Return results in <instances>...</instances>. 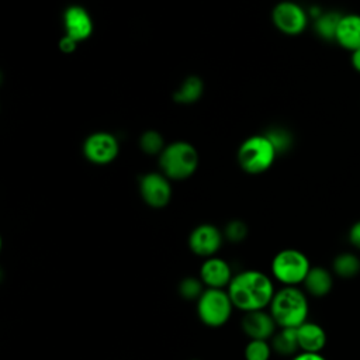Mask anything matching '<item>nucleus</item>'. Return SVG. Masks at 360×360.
Here are the masks:
<instances>
[{
    "mask_svg": "<svg viewBox=\"0 0 360 360\" xmlns=\"http://www.w3.org/2000/svg\"><path fill=\"white\" fill-rule=\"evenodd\" d=\"M205 285L200 277H184L179 284V294L184 300H198L204 292Z\"/></svg>",
    "mask_w": 360,
    "mask_h": 360,
    "instance_id": "5701e85b",
    "label": "nucleus"
},
{
    "mask_svg": "<svg viewBox=\"0 0 360 360\" xmlns=\"http://www.w3.org/2000/svg\"><path fill=\"white\" fill-rule=\"evenodd\" d=\"M222 239L224 235L215 225L201 224L191 231L188 236V248L195 256L208 259L215 256L221 249Z\"/></svg>",
    "mask_w": 360,
    "mask_h": 360,
    "instance_id": "1a4fd4ad",
    "label": "nucleus"
},
{
    "mask_svg": "<svg viewBox=\"0 0 360 360\" xmlns=\"http://www.w3.org/2000/svg\"><path fill=\"white\" fill-rule=\"evenodd\" d=\"M139 193L142 200L152 208H163L172 197L169 179L163 173H146L139 180Z\"/></svg>",
    "mask_w": 360,
    "mask_h": 360,
    "instance_id": "6e6552de",
    "label": "nucleus"
},
{
    "mask_svg": "<svg viewBox=\"0 0 360 360\" xmlns=\"http://www.w3.org/2000/svg\"><path fill=\"white\" fill-rule=\"evenodd\" d=\"M63 25L66 35L76 42L90 37L93 31V21L90 14L82 6H70L63 14Z\"/></svg>",
    "mask_w": 360,
    "mask_h": 360,
    "instance_id": "ddd939ff",
    "label": "nucleus"
},
{
    "mask_svg": "<svg viewBox=\"0 0 360 360\" xmlns=\"http://www.w3.org/2000/svg\"><path fill=\"white\" fill-rule=\"evenodd\" d=\"M240 326L243 333L249 339L257 340H270L274 336L276 329L278 328L271 314L266 309L243 314Z\"/></svg>",
    "mask_w": 360,
    "mask_h": 360,
    "instance_id": "9b49d317",
    "label": "nucleus"
},
{
    "mask_svg": "<svg viewBox=\"0 0 360 360\" xmlns=\"http://www.w3.org/2000/svg\"><path fill=\"white\" fill-rule=\"evenodd\" d=\"M340 18H342V14H339L336 11H326V13L319 14L316 17L315 25H314L316 34L323 39L335 41V35H336V30H338Z\"/></svg>",
    "mask_w": 360,
    "mask_h": 360,
    "instance_id": "aec40b11",
    "label": "nucleus"
},
{
    "mask_svg": "<svg viewBox=\"0 0 360 360\" xmlns=\"http://www.w3.org/2000/svg\"><path fill=\"white\" fill-rule=\"evenodd\" d=\"M350 62H352V66L354 68V70H357L360 73V48L352 52Z\"/></svg>",
    "mask_w": 360,
    "mask_h": 360,
    "instance_id": "c85d7f7f",
    "label": "nucleus"
},
{
    "mask_svg": "<svg viewBox=\"0 0 360 360\" xmlns=\"http://www.w3.org/2000/svg\"><path fill=\"white\" fill-rule=\"evenodd\" d=\"M276 155L277 150L267 135H253L240 145L238 163L246 173L259 174L271 166Z\"/></svg>",
    "mask_w": 360,
    "mask_h": 360,
    "instance_id": "423d86ee",
    "label": "nucleus"
},
{
    "mask_svg": "<svg viewBox=\"0 0 360 360\" xmlns=\"http://www.w3.org/2000/svg\"><path fill=\"white\" fill-rule=\"evenodd\" d=\"M198 319L208 328H221L228 323L235 309L226 290L205 288L197 300Z\"/></svg>",
    "mask_w": 360,
    "mask_h": 360,
    "instance_id": "39448f33",
    "label": "nucleus"
},
{
    "mask_svg": "<svg viewBox=\"0 0 360 360\" xmlns=\"http://www.w3.org/2000/svg\"><path fill=\"white\" fill-rule=\"evenodd\" d=\"M302 284L305 291L309 295L321 298L330 292L333 287V276L328 269L321 266H314L308 271Z\"/></svg>",
    "mask_w": 360,
    "mask_h": 360,
    "instance_id": "dca6fc26",
    "label": "nucleus"
},
{
    "mask_svg": "<svg viewBox=\"0 0 360 360\" xmlns=\"http://www.w3.org/2000/svg\"><path fill=\"white\" fill-rule=\"evenodd\" d=\"M349 242L360 250V221L354 222L349 229Z\"/></svg>",
    "mask_w": 360,
    "mask_h": 360,
    "instance_id": "a878e982",
    "label": "nucleus"
},
{
    "mask_svg": "<svg viewBox=\"0 0 360 360\" xmlns=\"http://www.w3.org/2000/svg\"><path fill=\"white\" fill-rule=\"evenodd\" d=\"M76 44H77V42H76L75 39H72V38H69L68 35H65V37L60 39L59 46H60V49H62L63 52H72V51H75Z\"/></svg>",
    "mask_w": 360,
    "mask_h": 360,
    "instance_id": "cd10ccee",
    "label": "nucleus"
},
{
    "mask_svg": "<svg viewBox=\"0 0 360 360\" xmlns=\"http://www.w3.org/2000/svg\"><path fill=\"white\" fill-rule=\"evenodd\" d=\"M267 138L271 141V143L274 145L276 150H285L290 145V136L283 129H274V131H270L267 134Z\"/></svg>",
    "mask_w": 360,
    "mask_h": 360,
    "instance_id": "393cba45",
    "label": "nucleus"
},
{
    "mask_svg": "<svg viewBox=\"0 0 360 360\" xmlns=\"http://www.w3.org/2000/svg\"><path fill=\"white\" fill-rule=\"evenodd\" d=\"M270 345L273 347V352L283 354V356H291L297 354L300 350L298 346V338H297V328H280L278 332L274 333V336L270 339Z\"/></svg>",
    "mask_w": 360,
    "mask_h": 360,
    "instance_id": "f3484780",
    "label": "nucleus"
},
{
    "mask_svg": "<svg viewBox=\"0 0 360 360\" xmlns=\"http://www.w3.org/2000/svg\"><path fill=\"white\" fill-rule=\"evenodd\" d=\"M162 173L172 180L190 177L198 166L195 148L186 141H176L167 145L159 155Z\"/></svg>",
    "mask_w": 360,
    "mask_h": 360,
    "instance_id": "7ed1b4c3",
    "label": "nucleus"
},
{
    "mask_svg": "<svg viewBox=\"0 0 360 360\" xmlns=\"http://www.w3.org/2000/svg\"><path fill=\"white\" fill-rule=\"evenodd\" d=\"M332 270L342 278H352L360 273V259L350 252L339 253L332 262Z\"/></svg>",
    "mask_w": 360,
    "mask_h": 360,
    "instance_id": "a211bd4d",
    "label": "nucleus"
},
{
    "mask_svg": "<svg viewBox=\"0 0 360 360\" xmlns=\"http://www.w3.org/2000/svg\"><path fill=\"white\" fill-rule=\"evenodd\" d=\"M226 291L233 307L243 314L269 308L276 294L273 278L253 269L233 274Z\"/></svg>",
    "mask_w": 360,
    "mask_h": 360,
    "instance_id": "f257e3e1",
    "label": "nucleus"
},
{
    "mask_svg": "<svg viewBox=\"0 0 360 360\" xmlns=\"http://www.w3.org/2000/svg\"><path fill=\"white\" fill-rule=\"evenodd\" d=\"M202 93V82L197 76H188L174 91V100L181 104L194 103Z\"/></svg>",
    "mask_w": 360,
    "mask_h": 360,
    "instance_id": "6ab92c4d",
    "label": "nucleus"
},
{
    "mask_svg": "<svg viewBox=\"0 0 360 360\" xmlns=\"http://www.w3.org/2000/svg\"><path fill=\"white\" fill-rule=\"evenodd\" d=\"M193 360H198V359H193Z\"/></svg>",
    "mask_w": 360,
    "mask_h": 360,
    "instance_id": "c756f323",
    "label": "nucleus"
},
{
    "mask_svg": "<svg viewBox=\"0 0 360 360\" xmlns=\"http://www.w3.org/2000/svg\"><path fill=\"white\" fill-rule=\"evenodd\" d=\"M271 353H273V347L270 342L257 340V339H249L243 350L245 360H270Z\"/></svg>",
    "mask_w": 360,
    "mask_h": 360,
    "instance_id": "412c9836",
    "label": "nucleus"
},
{
    "mask_svg": "<svg viewBox=\"0 0 360 360\" xmlns=\"http://www.w3.org/2000/svg\"><path fill=\"white\" fill-rule=\"evenodd\" d=\"M269 312L278 328H298L307 322L309 305L307 295L298 287H281L276 291Z\"/></svg>",
    "mask_w": 360,
    "mask_h": 360,
    "instance_id": "f03ea898",
    "label": "nucleus"
},
{
    "mask_svg": "<svg viewBox=\"0 0 360 360\" xmlns=\"http://www.w3.org/2000/svg\"><path fill=\"white\" fill-rule=\"evenodd\" d=\"M335 41L347 51H356L360 48V15L359 14H345L342 15Z\"/></svg>",
    "mask_w": 360,
    "mask_h": 360,
    "instance_id": "2eb2a0df",
    "label": "nucleus"
},
{
    "mask_svg": "<svg viewBox=\"0 0 360 360\" xmlns=\"http://www.w3.org/2000/svg\"><path fill=\"white\" fill-rule=\"evenodd\" d=\"M297 338L300 352L307 353H321L326 345L325 329L315 322H304L297 328Z\"/></svg>",
    "mask_w": 360,
    "mask_h": 360,
    "instance_id": "4468645a",
    "label": "nucleus"
},
{
    "mask_svg": "<svg viewBox=\"0 0 360 360\" xmlns=\"http://www.w3.org/2000/svg\"><path fill=\"white\" fill-rule=\"evenodd\" d=\"M118 141L108 132H94L84 141L83 153L91 163L107 165L118 155Z\"/></svg>",
    "mask_w": 360,
    "mask_h": 360,
    "instance_id": "9d476101",
    "label": "nucleus"
},
{
    "mask_svg": "<svg viewBox=\"0 0 360 360\" xmlns=\"http://www.w3.org/2000/svg\"><path fill=\"white\" fill-rule=\"evenodd\" d=\"M271 20L276 28L287 35L301 34L308 22L304 8L294 1H281L274 6L271 11Z\"/></svg>",
    "mask_w": 360,
    "mask_h": 360,
    "instance_id": "0eeeda50",
    "label": "nucleus"
},
{
    "mask_svg": "<svg viewBox=\"0 0 360 360\" xmlns=\"http://www.w3.org/2000/svg\"><path fill=\"white\" fill-rule=\"evenodd\" d=\"M291 360H326L321 353H307V352H300L294 354Z\"/></svg>",
    "mask_w": 360,
    "mask_h": 360,
    "instance_id": "bb28decb",
    "label": "nucleus"
},
{
    "mask_svg": "<svg viewBox=\"0 0 360 360\" xmlns=\"http://www.w3.org/2000/svg\"><path fill=\"white\" fill-rule=\"evenodd\" d=\"M309 259L298 249H283L271 260L270 271L274 280L283 287H297L302 284L311 270Z\"/></svg>",
    "mask_w": 360,
    "mask_h": 360,
    "instance_id": "20e7f679",
    "label": "nucleus"
},
{
    "mask_svg": "<svg viewBox=\"0 0 360 360\" xmlns=\"http://www.w3.org/2000/svg\"><path fill=\"white\" fill-rule=\"evenodd\" d=\"M201 281L204 283L205 288H221L226 290L233 274L229 263L221 257L212 256L204 259L200 267Z\"/></svg>",
    "mask_w": 360,
    "mask_h": 360,
    "instance_id": "f8f14e48",
    "label": "nucleus"
},
{
    "mask_svg": "<svg viewBox=\"0 0 360 360\" xmlns=\"http://www.w3.org/2000/svg\"><path fill=\"white\" fill-rule=\"evenodd\" d=\"M224 236L229 242H242L248 236V226L245 222H242L239 219H233L226 224Z\"/></svg>",
    "mask_w": 360,
    "mask_h": 360,
    "instance_id": "b1692460",
    "label": "nucleus"
},
{
    "mask_svg": "<svg viewBox=\"0 0 360 360\" xmlns=\"http://www.w3.org/2000/svg\"><path fill=\"white\" fill-rule=\"evenodd\" d=\"M139 145H141V149L148 155H160L166 148L162 135L153 129H149L142 134L139 139Z\"/></svg>",
    "mask_w": 360,
    "mask_h": 360,
    "instance_id": "4be33fe9",
    "label": "nucleus"
}]
</instances>
